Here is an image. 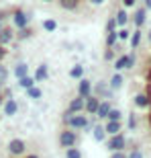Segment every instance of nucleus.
Here are the masks:
<instances>
[{
  "label": "nucleus",
  "instance_id": "1",
  "mask_svg": "<svg viewBox=\"0 0 151 158\" xmlns=\"http://www.w3.org/2000/svg\"><path fill=\"white\" fill-rule=\"evenodd\" d=\"M41 2L57 6L59 10H64V12H84L88 8H92V6L102 4L104 0H41Z\"/></svg>",
  "mask_w": 151,
  "mask_h": 158
},
{
  "label": "nucleus",
  "instance_id": "2",
  "mask_svg": "<svg viewBox=\"0 0 151 158\" xmlns=\"http://www.w3.org/2000/svg\"><path fill=\"white\" fill-rule=\"evenodd\" d=\"M127 158H143V154H141V152H139V150H133V152L129 154V156H127Z\"/></svg>",
  "mask_w": 151,
  "mask_h": 158
},
{
  "label": "nucleus",
  "instance_id": "3",
  "mask_svg": "<svg viewBox=\"0 0 151 158\" xmlns=\"http://www.w3.org/2000/svg\"><path fill=\"white\" fill-rule=\"evenodd\" d=\"M110 158H127V154H125V152H114Z\"/></svg>",
  "mask_w": 151,
  "mask_h": 158
},
{
  "label": "nucleus",
  "instance_id": "4",
  "mask_svg": "<svg viewBox=\"0 0 151 158\" xmlns=\"http://www.w3.org/2000/svg\"><path fill=\"white\" fill-rule=\"evenodd\" d=\"M145 4H147V8L151 10V0H145Z\"/></svg>",
  "mask_w": 151,
  "mask_h": 158
}]
</instances>
